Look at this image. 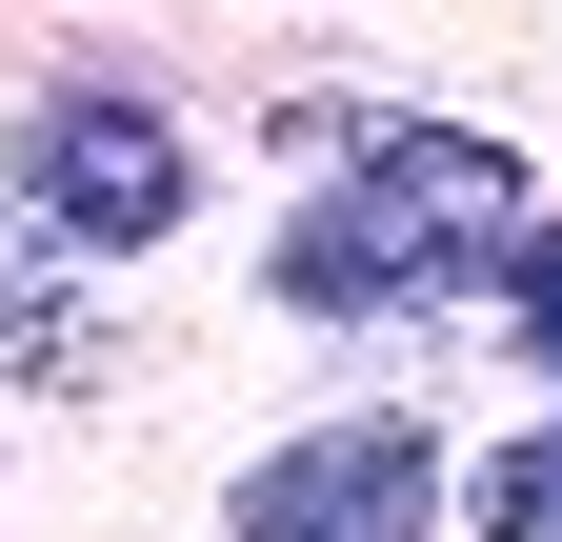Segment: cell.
Returning a JSON list of instances; mask_svg holds the SVG:
<instances>
[{"instance_id": "cell-1", "label": "cell", "mask_w": 562, "mask_h": 542, "mask_svg": "<svg viewBox=\"0 0 562 542\" xmlns=\"http://www.w3.org/2000/svg\"><path fill=\"white\" fill-rule=\"evenodd\" d=\"M503 241H522V161L482 121H341V201L281 222V302L362 321V302H422V282H482Z\"/></svg>"}, {"instance_id": "cell-2", "label": "cell", "mask_w": 562, "mask_h": 542, "mask_svg": "<svg viewBox=\"0 0 562 542\" xmlns=\"http://www.w3.org/2000/svg\"><path fill=\"white\" fill-rule=\"evenodd\" d=\"M181 201H201V161H181L161 101H121V81L21 101V222H60V241H181Z\"/></svg>"}, {"instance_id": "cell-3", "label": "cell", "mask_w": 562, "mask_h": 542, "mask_svg": "<svg viewBox=\"0 0 562 542\" xmlns=\"http://www.w3.org/2000/svg\"><path fill=\"white\" fill-rule=\"evenodd\" d=\"M422 522H442V442H422L402 402L382 422H302L241 483V542H422Z\"/></svg>"}, {"instance_id": "cell-4", "label": "cell", "mask_w": 562, "mask_h": 542, "mask_svg": "<svg viewBox=\"0 0 562 542\" xmlns=\"http://www.w3.org/2000/svg\"><path fill=\"white\" fill-rule=\"evenodd\" d=\"M462 522H482V542H562V422H522L503 462H482V483H462Z\"/></svg>"}, {"instance_id": "cell-5", "label": "cell", "mask_w": 562, "mask_h": 542, "mask_svg": "<svg viewBox=\"0 0 562 542\" xmlns=\"http://www.w3.org/2000/svg\"><path fill=\"white\" fill-rule=\"evenodd\" d=\"M482 302H503V342H522V362H562V222H522L503 261H482Z\"/></svg>"}, {"instance_id": "cell-6", "label": "cell", "mask_w": 562, "mask_h": 542, "mask_svg": "<svg viewBox=\"0 0 562 542\" xmlns=\"http://www.w3.org/2000/svg\"><path fill=\"white\" fill-rule=\"evenodd\" d=\"M0 362H81V302H60L21 241H0Z\"/></svg>"}]
</instances>
